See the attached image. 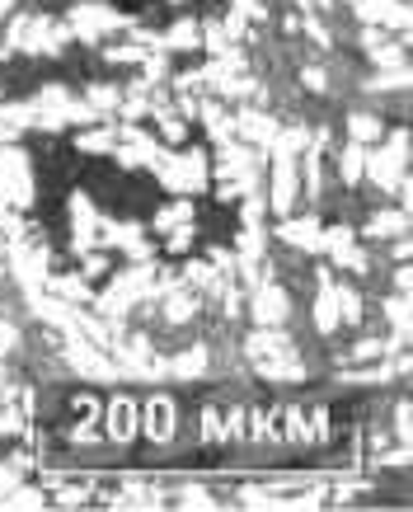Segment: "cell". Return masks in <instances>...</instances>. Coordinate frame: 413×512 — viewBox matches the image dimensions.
<instances>
[{"instance_id": "1", "label": "cell", "mask_w": 413, "mask_h": 512, "mask_svg": "<svg viewBox=\"0 0 413 512\" xmlns=\"http://www.w3.org/2000/svg\"><path fill=\"white\" fill-rule=\"evenodd\" d=\"M108 442H132L141 433V414H137V400L132 395H118V400L108 404V423L99 428Z\"/></svg>"}, {"instance_id": "2", "label": "cell", "mask_w": 413, "mask_h": 512, "mask_svg": "<svg viewBox=\"0 0 413 512\" xmlns=\"http://www.w3.org/2000/svg\"><path fill=\"white\" fill-rule=\"evenodd\" d=\"M174 428H179V409H174V400H169V395H155L151 409H146V428H141V433L151 437V442H169Z\"/></svg>"}, {"instance_id": "3", "label": "cell", "mask_w": 413, "mask_h": 512, "mask_svg": "<svg viewBox=\"0 0 413 512\" xmlns=\"http://www.w3.org/2000/svg\"><path fill=\"white\" fill-rule=\"evenodd\" d=\"M287 306H291V301H287V292H282V287H263V292L254 296V320L273 329V325H282V320H287V315H282Z\"/></svg>"}, {"instance_id": "4", "label": "cell", "mask_w": 413, "mask_h": 512, "mask_svg": "<svg viewBox=\"0 0 413 512\" xmlns=\"http://www.w3.org/2000/svg\"><path fill=\"white\" fill-rule=\"evenodd\" d=\"M352 137L357 141L381 137V118H371V113H352Z\"/></svg>"}]
</instances>
